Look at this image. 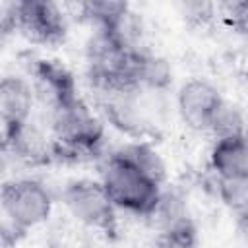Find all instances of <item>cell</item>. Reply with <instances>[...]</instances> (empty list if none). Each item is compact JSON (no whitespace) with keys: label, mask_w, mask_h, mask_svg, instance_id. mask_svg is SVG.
<instances>
[{"label":"cell","mask_w":248,"mask_h":248,"mask_svg":"<svg viewBox=\"0 0 248 248\" xmlns=\"http://www.w3.org/2000/svg\"><path fill=\"white\" fill-rule=\"evenodd\" d=\"M54 161L83 163L99 155L103 145V124L78 97L76 101L50 112Z\"/></svg>","instance_id":"obj_1"},{"label":"cell","mask_w":248,"mask_h":248,"mask_svg":"<svg viewBox=\"0 0 248 248\" xmlns=\"http://www.w3.org/2000/svg\"><path fill=\"white\" fill-rule=\"evenodd\" d=\"M101 182L118 209L145 217L161 196V184L151 180L134 163L112 151L101 170Z\"/></svg>","instance_id":"obj_2"},{"label":"cell","mask_w":248,"mask_h":248,"mask_svg":"<svg viewBox=\"0 0 248 248\" xmlns=\"http://www.w3.org/2000/svg\"><path fill=\"white\" fill-rule=\"evenodd\" d=\"M62 202L74 221L83 229L103 234L108 240L116 238V205L108 198L101 180L79 178L70 182L62 192Z\"/></svg>","instance_id":"obj_3"},{"label":"cell","mask_w":248,"mask_h":248,"mask_svg":"<svg viewBox=\"0 0 248 248\" xmlns=\"http://www.w3.org/2000/svg\"><path fill=\"white\" fill-rule=\"evenodd\" d=\"M4 33L17 31L27 41L43 46H58L66 39V19L60 8L48 0H21L4 10Z\"/></svg>","instance_id":"obj_4"},{"label":"cell","mask_w":248,"mask_h":248,"mask_svg":"<svg viewBox=\"0 0 248 248\" xmlns=\"http://www.w3.org/2000/svg\"><path fill=\"white\" fill-rule=\"evenodd\" d=\"M4 227L17 234L45 223L52 211V196L46 186L35 178H14L2 184L0 192Z\"/></svg>","instance_id":"obj_5"},{"label":"cell","mask_w":248,"mask_h":248,"mask_svg":"<svg viewBox=\"0 0 248 248\" xmlns=\"http://www.w3.org/2000/svg\"><path fill=\"white\" fill-rule=\"evenodd\" d=\"M223 97L219 89L202 78H192L178 89L176 107L182 122L194 132H205L211 128V122L217 110L223 107Z\"/></svg>","instance_id":"obj_6"},{"label":"cell","mask_w":248,"mask_h":248,"mask_svg":"<svg viewBox=\"0 0 248 248\" xmlns=\"http://www.w3.org/2000/svg\"><path fill=\"white\" fill-rule=\"evenodd\" d=\"M29 70L35 97L48 110V114L79 97L72 72L64 68L58 60L37 58L33 60V66Z\"/></svg>","instance_id":"obj_7"},{"label":"cell","mask_w":248,"mask_h":248,"mask_svg":"<svg viewBox=\"0 0 248 248\" xmlns=\"http://www.w3.org/2000/svg\"><path fill=\"white\" fill-rule=\"evenodd\" d=\"M35 91L29 81L17 76H6L0 81V116H2V140L16 134L29 122Z\"/></svg>","instance_id":"obj_8"},{"label":"cell","mask_w":248,"mask_h":248,"mask_svg":"<svg viewBox=\"0 0 248 248\" xmlns=\"http://www.w3.org/2000/svg\"><path fill=\"white\" fill-rule=\"evenodd\" d=\"M4 153H10L14 159L27 167H41L54 161L52 140H48L37 126L25 124L10 138L2 140Z\"/></svg>","instance_id":"obj_9"},{"label":"cell","mask_w":248,"mask_h":248,"mask_svg":"<svg viewBox=\"0 0 248 248\" xmlns=\"http://www.w3.org/2000/svg\"><path fill=\"white\" fill-rule=\"evenodd\" d=\"M211 169L217 178L248 174V141L244 136L215 140L211 147Z\"/></svg>","instance_id":"obj_10"},{"label":"cell","mask_w":248,"mask_h":248,"mask_svg":"<svg viewBox=\"0 0 248 248\" xmlns=\"http://www.w3.org/2000/svg\"><path fill=\"white\" fill-rule=\"evenodd\" d=\"M143 219L155 232H165V231L180 225L182 221L190 219L184 196L178 194L176 190H161L157 203Z\"/></svg>","instance_id":"obj_11"},{"label":"cell","mask_w":248,"mask_h":248,"mask_svg":"<svg viewBox=\"0 0 248 248\" xmlns=\"http://www.w3.org/2000/svg\"><path fill=\"white\" fill-rule=\"evenodd\" d=\"M116 153L122 155L124 159H128L130 163H134L151 180H155L157 184L163 186V182L167 178V167H165V161L161 159V155L155 151V147L149 141H134V143L122 145L116 149Z\"/></svg>","instance_id":"obj_12"},{"label":"cell","mask_w":248,"mask_h":248,"mask_svg":"<svg viewBox=\"0 0 248 248\" xmlns=\"http://www.w3.org/2000/svg\"><path fill=\"white\" fill-rule=\"evenodd\" d=\"M81 17L91 21L95 27L101 29H114L120 19L130 12L126 2H110V0H93L79 4Z\"/></svg>","instance_id":"obj_13"},{"label":"cell","mask_w":248,"mask_h":248,"mask_svg":"<svg viewBox=\"0 0 248 248\" xmlns=\"http://www.w3.org/2000/svg\"><path fill=\"white\" fill-rule=\"evenodd\" d=\"M217 192L221 202L236 215L248 211V174L219 178Z\"/></svg>","instance_id":"obj_14"},{"label":"cell","mask_w":248,"mask_h":248,"mask_svg":"<svg viewBox=\"0 0 248 248\" xmlns=\"http://www.w3.org/2000/svg\"><path fill=\"white\" fill-rule=\"evenodd\" d=\"M151 248H198V229L192 217L165 232H157Z\"/></svg>","instance_id":"obj_15"},{"label":"cell","mask_w":248,"mask_h":248,"mask_svg":"<svg viewBox=\"0 0 248 248\" xmlns=\"http://www.w3.org/2000/svg\"><path fill=\"white\" fill-rule=\"evenodd\" d=\"M244 124L246 118L236 107H231L223 103V107L217 110L209 132L215 136V140H225V138H236L244 134Z\"/></svg>","instance_id":"obj_16"},{"label":"cell","mask_w":248,"mask_h":248,"mask_svg":"<svg viewBox=\"0 0 248 248\" xmlns=\"http://www.w3.org/2000/svg\"><path fill=\"white\" fill-rule=\"evenodd\" d=\"M223 21L238 35L248 37V0L225 2L219 6Z\"/></svg>","instance_id":"obj_17"},{"label":"cell","mask_w":248,"mask_h":248,"mask_svg":"<svg viewBox=\"0 0 248 248\" xmlns=\"http://www.w3.org/2000/svg\"><path fill=\"white\" fill-rule=\"evenodd\" d=\"M236 229H238L240 238H242V240H244V244L248 246V211H244V213H238V215H236Z\"/></svg>","instance_id":"obj_18"},{"label":"cell","mask_w":248,"mask_h":248,"mask_svg":"<svg viewBox=\"0 0 248 248\" xmlns=\"http://www.w3.org/2000/svg\"><path fill=\"white\" fill-rule=\"evenodd\" d=\"M244 138H246V141H248V118H246V124H244V134H242Z\"/></svg>","instance_id":"obj_19"}]
</instances>
